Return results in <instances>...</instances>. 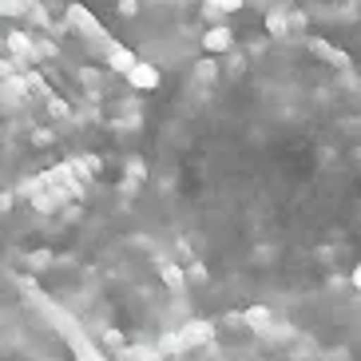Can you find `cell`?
I'll list each match as a JSON object with an SVG mask.
<instances>
[{
  "instance_id": "obj_1",
  "label": "cell",
  "mask_w": 361,
  "mask_h": 361,
  "mask_svg": "<svg viewBox=\"0 0 361 361\" xmlns=\"http://www.w3.org/2000/svg\"><path fill=\"white\" fill-rule=\"evenodd\" d=\"M0 361H104V353L32 278L0 266Z\"/></svg>"
},
{
  "instance_id": "obj_3",
  "label": "cell",
  "mask_w": 361,
  "mask_h": 361,
  "mask_svg": "<svg viewBox=\"0 0 361 361\" xmlns=\"http://www.w3.org/2000/svg\"><path fill=\"white\" fill-rule=\"evenodd\" d=\"M353 286H357V290H361V262H357V266H353Z\"/></svg>"
},
{
  "instance_id": "obj_2",
  "label": "cell",
  "mask_w": 361,
  "mask_h": 361,
  "mask_svg": "<svg viewBox=\"0 0 361 361\" xmlns=\"http://www.w3.org/2000/svg\"><path fill=\"white\" fill-rule=\"evenodd\" d=\"M246 326L270 329V310H266V306H250V310H246Z\"/></svg>"
}]
</instances>
